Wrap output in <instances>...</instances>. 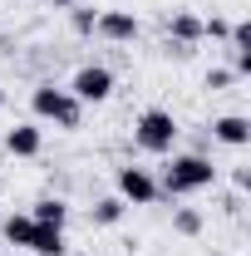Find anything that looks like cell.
<instances>
[{
  "mask_svg": "<svg viewBox=\"0 0 251 256\" xmlns=\"http://www.w3.org/2000/svg\"><path fill=\"white\" fill-rule=\"evenodd\" d=\"M217 182V168L212 158H202V153H182V158L168 162V172H162V182L158 188L168 192V197H188V192H202Z\"/></svg>",
  "mask_w": 251,
  "mask_h": 256,
  "instance_id": "obj_1",
  "label": "cell"
},
{
  "mask_svg": "<svg viewBox=\"0 0 251 256\" xmlns=\"http://www.w3.org/2000/svg\"><path fill=\"white\" fill-rule=\"evenodd\" d=\"M30 108H34V118L60 124V128H79V118H84V104L69 94V89H54V84H40L30 94Z\"/></svg>",
  "mask_w": 251,
  "mask_h": 256,
  "instance_id": "obj_2",
  "label": "cell"
},
{
  "mask_svg": "<svg viewBox=\"0 0 251 256\" xmlns=\"http://www.w3.org/2000/svg\"><path fill=\"white\" fill-rule=\"evenodd\" d=\"M133 143H138L143 153H172V143H178V118H172L168 108H143L138 124H133Z\"/></svg>",
  "mask_w": 251,
  "mask_h": 256,
  "instance_id": "obj_3",
  "label": "cell"
},
{
  "mask_svg": "<svg viewBox=\"0 0 251 256\" xmlns=\"http://www.w3.org/2000/svg\"><path fill=\"white\" fill-rule=\"evenodd\" d=\"M69 94L79 98V104H104V98L114 94V69H108V64H84V69L74 74Z\"/></svg>",
  "mask_w": 251,
  "mask_h": 256,
  "instance_id": "obj_4",
  "label": "cell"
},
{
  "mask_svg": "<svg viewBox=\"0 0 251 256\" xmlns=\"http://www.w3.org/2000/svg\"><path fill=\"white\" fill-rule=\"evenodd\" d=\"M118 197L124 202H133V207H148V202H158L162 197V188H158V178L148 172V168H118Z\"/></svg>",
  "mask_w": 251,
  "mask_h": 256,
  "instance_id": "obj_5",
  "label": "cell"
},
{
  "mask_svg": "<svg viewBox=\"0 0 251 256\" xmlns=\"http://www.w3.org/2000/svg\"><path fill=\"white\" fill-rule=\"evenodd\" d=\"M94 34L114 40V44H128V40H138V15L133 10H98Z\"/></svg>",
  "mask_w": 251,
  "mask_h": 256,
  "instance_id": "obj_6",
  "label": "cell"
},
{
  "mask_svg": "<svg viewBox=\"0 0 251 256\" xmlns=\"http://www.w3.org/2000/svg\"><path fill=\"white\" fill-rule=\"evenodd\" d=\"M40 148H44L40 124H15L5 133V153H15V158H40Z\"/></svg>",
  "mask_w": 251,
  "mask_h": 256,
  "instance_id": "obj_7",
  "label": "cell"
},
{
  "mask_svg": "<svg viewBox=\"0 0 251 256\" xmlns=\"http://www.w3.org/2000/svg\"><path fill=\"white\" fill-rule=\"evenodd\" d=\"M168 40H172V50H178V54H188L192 44L202 40V15L178 10V15H172V25H168Z\"/></svg>",
  "mask_w": 251,
  "mask_h": 256,
  "instance_id": "obj_8",
  "label": "cell"
},
{
  "mask_svg": "<svg viewBox=\"0 0 251 256\" xmlns=\"http://www.w3.org/2000/svg\"><path fill=\"white\" fill-rule=\"evenodd\" d=\"M212 138L226 143V148H246V143H251V118H242V114H222V118H212Z\"/></svg>",
  "mask_w": 251,
  "mask_h": 256,
  "instance_id": "obj_9",
  "label": "cell"
},
{
  "mask_svg": "<svg viewBox=\"0 0 251 256\" xmlns=\"http://www.w3.org/2000/svg\"><path fill=\"white\" fill-rule=\"evenodd\" d=\"M30 252L34 256H64V226H40L34 222V236H30Z\"/></svg>",
  "mask_w": 251,
  "mask_h": 256,
  "instance_id": "obj_10",
  "label": "cell"
},
{
  "mask_svg": "<svg viewBox=\"0 0 251 256\" xmlns=\"http://www.w3.org/2000/svg\"><path fill=\"white\" fill-rule=\"evenodd\" d=\"M30 217L40 226H64V222H69V202H64V197H40Z\"/></svg>",
  "mask_w": 251,
  "mask_h": 256,
  "instance_id": "obj_11",
  "label": "cell"
},
{
  "mask_svg": "<svg viewBox=\"0 0 251 256\" xmlns=\"http://www.w3.org/2000/svg\"><path fill=\"white\" fill-rule=\"evenodd\" d=\"M30 236H34V217L30 212L5 217V242H10V246H30Z\"/></svg>",
  "mask_w": 251,
  "mask_h": 256,
  "instance_id": "obj_12",
  "label": "cell"
},
{
  "mask_svg": "<svg viewBox=\"0 0 251 256\" xmlns=\"http://www.w3.org/2000/svg\"><path fill=\"white\" fill-rule=\"evenodd\" d=\"M124 212H128V202H124V197H98L89 217H94V226H114L118 217H124Z\"/></svg>",
  "mask_w": 251,
  "mask_h": 256,
  "instance_id": "obj_13",
  "label": "cell"
},
{
  "mask_svg": "<svg viewBox=\"0 0 251 256\" xmlns=\"http://www.w3.org/2000/svg\"><path fill=\"white\" fill-rule=\"evenodd\" d=\"M172 232L197 236V232H202V212H197V207H178V212H172Z\"/></svg>",
  "mask_w": 251,
  "mask_h": 256,
  "instance_id": "obj_14",
  "label": "cell"
},
{
  "mask_svg": "<svg viewBox=\"0 0 251 256\" xmlns=\"http://www.w3.org/2000/svg\"><path fill=\"white\" fill-rule=\"evenodd\" d=\"M202 34H207V40H226V34H232V25H226L222 15H212V20H202Z\"/></svg>",
  "mask_w": 251,
  "mask_h": 256,
  "instance_id": "obj_15",
  "label": "cell"
},
{
  "mask_svg": "<svg viewBox=\"0 0 251 256\" xmlns=\"http://www.w3.org/2000/svg\"><path fill=\"white\" fill-rule=\"evenodd\" d=\"M69 10H74V30H79V34H94V20H98L94 10H79V5H69Z\"/></svg>",
  "mask_w": 251,
  "mask_h": 256,
  "instance_id": "obj_16",
  "label": "cell"
},
{
  "mask_svg": "<svg viewBox=\"0 0 251 256\" xmlns=\"http://www.w3.org/2000/svg\"><path fill=\"white\" fill-rule=\"evenodd\" d=\"M226 40H232V50H251V25H246V20H242V25H232Z\"/></svg>",
  "mask_w": 251,
  "mask_h": 256,
  "instance_id": "obj_17",
  "label": "cell"
},
{
  "mask_svg": "<svg viewBox=\"0 0 251 256\" xmlns=\"http://www.w3.org/2000/svg\"><path fill=\"white\" fill-rule=\"evenodd\" d=\"M232 79H236V69H212V74H207V89H226Z\"/></svg>",
  "mask_w": 251,
  "mask_h": 256,
  "instance_id": "obj_18",
  "label": "cell"
},
{
  "mask_svg": "<svg viewBox=\"0 0 251 256\" xmlns=\"http://www.w3.org/2000/svg\"><path fill=\"white\" fill-rule=\"evenodd\" d=\"M50 5H60V10H69V5H79V0H50Z\"/></svg>",
  "mask_w": 251,
  "mask_h": 256,
  "instance_id": "obj_19",
  "label": "cell"
},
{
  "mask_svg": "<svg viewBox=\"0 0 251 256\" xmlns=\"http://www.w3.org/2000/svg\"><path fill=\"white\" fill-rule=\"evenodd\" d=\"M0 108H5V89H0Z\"/></svg>",
  "mask_w": 251,
  "mask_h": 256,
  "instance_id": "obj_20",
  "label": "cell"
},
{
  "mask_svg": "<svg viewBox=\"0 0 251 256\" xmlns=\"http://www.w3.org/2000/svg\"><path fill=\"white\" fill-rule=\"evenodd\" d=\"M64 256H79V252H64Z\"/></svg>",
  "mask_w": 251,
  "mask_h": 256,
  "instance_id": "obj_21",
  "label": "cell"
}]
</instances>
